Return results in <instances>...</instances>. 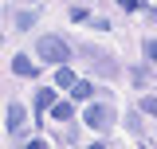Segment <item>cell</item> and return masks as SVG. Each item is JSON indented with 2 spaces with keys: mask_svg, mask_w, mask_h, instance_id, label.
Listing matches in <instances>:
<instances>
[{
  "mask_svg": "<svg viewBox=\"0 0 157 149\" xmlns=\"http://www.w3.org/2000/svg\"><path fill=\"white\" fill-rule=\"evenodd\" d=\"M36 55H39V63H71V47H67V43H63V39L59 36H43L36 43Z\"/></svg>",
  "mask_w": 157,
  "mask_h": 149,
  "instance_id": "1",
  "label": "cell"
},
{
  "mask_svg": "<svg viewBox=\"0 0 157 149\" xmlns=\"http://www.w3.org/2000/svg\"><path fill=\"white\" fill-rule=\"evenodd\" d=\"M82 122H86L90 130H114L118 110L110 106V102H94V106H86V110H82Z\"/></svg>",
  "mask_w": 157,
  "mask_h": 149,
  "instance_id": "2",
  "label": "cell"
},
{
  "mask_svg": "<svg viewBox=\"0 0 157 149\" xmlns=\"http://www.w3.org/2000/svg\"><path fill=\"white\" fill-rule=\"evenodd\" d=\"M78 55L90 59V67H94L98 74H114V55H102V51L90 47V43H82V47H78Z\"/></svg>",
  "mask_w": 157,
  "mask_h": 149,
  "instance_id": "3",
  "label": "cell"
},
{
  "mask_svg": "<svg viewBox=\"0 0 157 149\" xmlns=\"http://www.w3.org/2000/svg\"><path fill=\"white\" fill-rule=\"evenodd\" d=\"M24 126H28V110H24L20 102H12V106H8V133H12V137H24Z\"/></svg>",
  "mask_w": 157,
  "mask_h": 149,
  "instance_id": "4",
  "label": "cell"
},
{
  "mask_svg": "<svg viewBox=\"0 0 157 149\" xmlns=\"http://www.w3.org/2000/svg\"><path fill=\"white\" fill-rule=\"evenodd\" d=\"M12 71H16L20 78H32V74H36V63L28 55H12Z\"/></svg>",
  "mask_w": 157,
  "mask_h": 149,
  "instance_id": "5",
  "label": "cell"
},
{
  "mask_svg": "<svg viewBox=\"0 0 157 149\" xmlns=\"http://www.w3.org/2000/svg\"><path fill=\"white\" fill-rule=\"evenodd\" d=\"M55 82H59V86H75V82H78V74L71 71L67 63H59V71H55Z\"/></svg>",
  "mask_w": 157,
  "mask_h": 149,
  "instance_id": "6",
  "label": "cell"
},
{
  "mask_svg": "<svg viewBox=\"0 0 157 149\" xmlns=\"http://www.w3.org/2000/svg\"><path fill=\"white\" fill-rule=\"evenodd\" d=\"M36 106H39L43 114H47L51 106H55V90H51V86H43V90H36Z\"/></svg>",
  "mask_w": 157,
  "mask_h": 149,
  "instance_id": "7",
  "label": "cell"
},
{
  "mask_svg": "<svg viewBox=\"0 0 157 149\" xmlns=\"http://www.w3.org/2000/svg\"><path fill=\"white\" fill-rule=\"evenodd\" d=\"M51 118H59V122H71V118H75V102H55V106H51Z\"/></svg>",
  "mask_w": 157,
  "mask_h": 149,
  "instance_id": "8",
  "label": "cell"
},
{
  "mask_svg": "<svg viewBox=\"0 0 157 149\" xmlns=\"http://www.w3.org/2000/svg\"><path fill=\"white\" fill-rule=\"evenodd\" d=\"M90 94H94V86H90V82H86V78H78L75 86H71V98H75V102H86V98H90Z\"/></svg>",
  "mask_w": 157,
  "mask_h": 149,
  "instance_id": "9",
  "label": "cell"
},
{
  "mask_svg": "<svg viewBox=\"0 0 157 149\" xmlns=\"http://www.w3.org/2000/svg\"><path fill=\"white\" fill-rule=\"evenodd\" d=\"M67 16H71V24H86L90 20V8H71Z\"/></svg>",
  "mask_w": 157,
  "mask_h": 149,
  "instance_id": "10",
  "label": "cell"
},
{
  "mask_svg": "<svg viewBox=\"0 0 157 149\" xmlns=\"http://www.w3.org/2000/svg\"><path fill=\"white\" fill-rule=\"evenodd\" d=\"M141 110L157 118V94H145V98H141Z\"/></svg>",
  "mask_w": 157,
  "mask_h": 149,
  "instance_id": "11",
  "label": "cell"
},
{
  "mask_svg": "<svg viewBox=\"0 0 157 149\" xmlns=\"http://www.w3.org/2000/svg\"><path fill=\"white\" fill-rule=\"evenodd\" d=\"M32 24H36V12H20L16 16V28H32Z\"/></svg>",
  "mask_w": 157,
  "mask_h": 149,
  "instance_id": "12",
  "label": "cell"
},
{
  "mask_svg": "<svg viewBox=\"0 0 157 149\" xmlns=\"http://www.w3.org/2000/svg\"><path fill=\"white\" fill-rule=\"evenodd\" d=\"M118 8H126V12H137L141 4H137V0H118Z\"/></svg>",
  "mask_w": 157,
  "mask_h": 149,
  "instance_id": "13",
  "label": "cell"
},
{
  "mask_svg": "<svg viewBox=\"0 0 157 149\" xmlns=\"http://www.w3.org/2000/svg\"><path fill=\"white\" fill-rule=\"evenodd\" d=\"M145 55H149V59L157 63V39H149V43H145Z\"/></svg>",
  "mask_w": 157,
  "mask_h": 149,
  "instance_id": "14",
  "label": "cell"
}]
</instances>
